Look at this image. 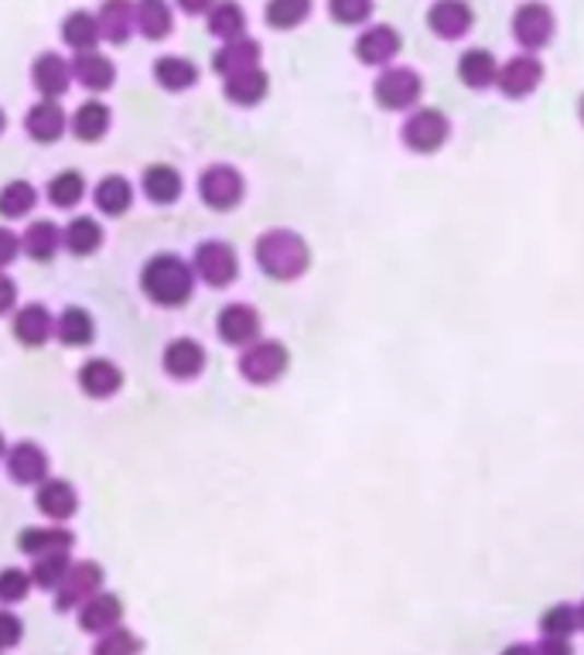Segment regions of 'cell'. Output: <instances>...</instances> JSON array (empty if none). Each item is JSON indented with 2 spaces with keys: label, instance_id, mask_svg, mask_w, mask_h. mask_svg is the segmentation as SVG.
Listing matches in <instances>:
<instances>
[{
  "label": "cell",
  "instance_id": "f6af8a7d",
  "mask_svg": "<svg viewBox=\"0 0 584 655\" xmlns=\"http://www.w3.org/2000/svg\"><path fill=\"white\" fill-rule=\"evenodd\" d=\"M32 590V574L21 571V566H8V571H0V601L4 605H17L27 597Z\"/></svg>",
  "mask_w": 584,
  "mask_h": 655
},
{
  "label": "cell",
  "instance_id": "8fae6325",
  "mask_svg": "<svg viewBox=\"0 0 584 655\" xmlns=\"http://www.w3.org/2000/svg\"><path fill=\"white\" fill-rule=\"evenodd\" d=\"M476 24V11L468 8V0H434L428 8V27L441 42H458L471 32Z\"/></svg>",
  "mask_w": 584,
  "mask_h": 655
},
{
  "label": "cell",
  "instance_id": "cb8c5ba5",
  "mask_svg": "<svg viewBox=\"0 0 584 655\" xmlns=\"http://www.w3.org/2000/svg\"><path fill=\"white\" fill-rule=\"evenodd\" d=\"M133 27L148 42L168 38L172 27H175V14L168 8V0H137V4H133Z\"/></svg>",
  "mask_w": 584,
  "mask_h": 655
},
{
  "label": "cell",
  "instance_id": "db71d44e",
  "mask_svg": "<svg viewBox=\"0 0 584 655\" xmlns=\"http://www.w3.org/2000/svg\"><path fill=\"white\" fill-rule=\"evenodd\" d=\"M4 127H8V117H4V109H0V133H4Z\"/></svg>",
  "mask_w": 584,
  "mask_h": 655
},
{
  "label": "cell",
  "instance_id": "74e56055",
  "mask_svg": "<svg viewBox=\"0 0 584 655\" xmlns=\"http://www.w3.org/2000/svg\"><path fill=\"white\" fill-rule=\"evenodd\" d=\"M86 195V182H82L79 171H59L51 182H48V202L55 209H75Z\"/></svg>",
  "mask_w": 584,
  "mask_h": 655
},
{
  "label": "cell",
  "instance_id": "603a6c76",
  "mask_svg": "<svg viewBox=\"0 0 584 655\" xmlns=\"http://www.w3.org/2000/svg\"><path fill=\"white\" fill-rule=\"evenodd\" d=\"M257 66H260V42L257 38H246V35L226 42V45H222L212 55V69L219 75H236L243 69H257Z\"/></svg>",
  "mask_w": 584,
  "mask_h": 655
},
{
  "label": "cell",
  "instance_id": "1f68e13d",
  "mask_svg": "<svg viewBox=\"0 0 584 655\" xmlns=\"http://www.w3.org/2000/svg\"><path fill=\"white\" fill-rule=\"evenodd\" d=\"M55 335H59L62 346L82 349L96 338V321L86 307H66L59 315V321H55Z\"/></svg>",
  "mask_w": 584,
  "mask_h": 655
},
{
  "label": "cell",
  "instance_id": "9a60e30c",
  "mask_svg": "<svg viewBox=\"0 0 584 655\" xmlns=\"http://www.w3.org/2000/svg\"><path fill=\"white\" fill-rule=\"evenodd\" d=\"M66 127L69 120L59 100H42L24 113V130L32 140H38V144H55V140L66 133Z\"/></svg>",
  "mask_w": 584,
  "mask_h": 655
},
{
  "label": "cell",
  "instance_id": "d6986e66",
  "mask_svg": "<svg viewBox=\"0 0 584 655\" xmlns=\"http://www.w3.org/2000/svg\"><path fill=\"white\" fill-rule=\"evenodd\" d=\"M164 373L175 379H195L206 369V349L195 338H175L168 341V349L161 355Z\"/></svg>",
  "mask_w": 584,
  "mask_h": 655
},
{
  "label": "cell",
  "instance_id": "7a4b0ae2",
  "mask_svg": "<svg viewBox=\"0 0 584 655\" xmlns=\"http://www.w3.org/2000/svg\"><path fill=\"white\" fill-rule=\"evenodd\" d=\"M141 291L157 307H182L195 291V270L175 253H157L141 270Z\"/></svg>",
  "mask_w": 584,
  "mask_h": 655
},
{
  "label": "cell",
  "instance_id": "277c9868",
  "mask_svg": "<svg viewBox=\"0 0 584 655\" xmlns=\"http://www.w3.org/2000/svg\"><path fill=\"white\" fill-rule=\"evenodd\" d=\"M421 93H424V79L410 66H386L373 82V100L389 113L413 109L421 103Z\"/></svg>",
  "mask_w": 584,
  "mask_h": 655
},
{
  "label": "cell",
  "instance_id": "e0dca14e",
  "mask_svg": "<svg viewBox=\"0 0 584 655\" xmlns=\"http://www.w3.org/2000/svg\"><path fill=\"white\" fill-rule=\"evenodd\" d=\"M124 618V605L117 594H93L86 605L79 608V629L90 635H103L109 629H117Z\"/></svg>",
  "mask_w": 584,
  "mask_h": 655
},
{
  "label": "cell",
  "instance_id": "ffe728a7",
  "mask_svg": "<svg viewBox=\"0 0 584 655\" xmlns=\"http://www.w3.org/2000/svg\"><path fill=\"white\" fill-rule=\"evenodd\" d=\"M72 79L86 85L90 93H106L109 85L117 82V66L109 62L106 55H100L96 48L75 51V59H72Z\"/></svg>",
  "mask_w": 584,
  "mask_h": 655
},
{
  "label": "cell",
  "instance_id": "681fc988",
  "mask_svg": "<svg viewBox=\"0 0 584 655\" xmlns=\"http://www.w3.org/2000/svg\"><path fill=\"white\" fill-rule=\"evenodd\" d=\"M14 304H17V283L8 273H0V315H8Z\"/></svg>",
  "mask_w": 584,
  "mask_h": 655
},
{
  "label": "cell",
  "instance_id": "44dd1931",
  "mask_svg": "<svg viewBox=\"0 0 584 655\" xmlns=\"http://www.w3.org/2000/svg\"><path fill=\"white\" fill-rule=\"evenodd\" d=\"M11 328H14V338L21 341V346L42 349L45 341L55 335V318L48 315L45 304H27V307H21L17 315H14Z\"/></svg>",
  "mask_w": 584,
  "mask_h": 655
},
{
  "label": "cell",
  "instance_id": "7c38bea8",
  "mask_svg": "<svg viewBox=\"0 0 584 655\" xmlns=\"http://www.w3.org/2000/svg\"><path fill=\"white\" fill-rule=\"evenodd\" d=\"M400 48H404V38H400L397 27L373 24V27H366V32L355 38V59L363 62V66L386 69L400 55Z\"/></svg>",
  "mask_w": 584,
  "mask_h": 655
},
{
  "label": "cell",
  "instance_id": "bcb514c9",
  "mask_svg": "<svg viewBox=\"0 0 584 655\" xmlns=\"http://www.w3.org/2000/svg\"><path fill=\"white\" fill-rule=\"evenodd\" d=\"M24 635V621L14 611H0V652L14 648Z\"/></svg>",
  "mask_w": 584,
  "mask_h": 655
},
{
  "label": "cell",
  "instance_id": "60d3db41",
  "mask_svg": "<svg viewBox=\"0 0 584 655\" xmlns=\"http://www.w3.org/2000/svg\"><path fill=\"white\" fill-rule=\"evenodd\" d=\"M69 550H51V553H42L35 557V566H32V584L45 587V590H55L59 581L66 577L69 571Z\"/></svg>",
  "mask_w": 584,
  "mask_h": 655
},
{
  "label": "cell",
  "instance_id": "ac0fdd59",
  "mask_svg": "<svg viewBox=\"0 0 584 655\" xmlns=\"http://www.w3.org/2000/svg\"><path fill=\"white\" fill-rule=\"evenodd\" d=\"M32 82H35V90L42 93V100H59V96L69 93V85H72V66L62 62L59 55L45 51V55H38L35 66H32Z\"/></svg>",
  "mask_w": 584,
  "mask_h": 655
},
{
  "label": "cell",
  "instance_id": "9c48e42d",
  "mask_svg": "<svg viewBox=\"0 0 584 655\" xmlns=\"http://www.w3.org/2000/svg\"><path fill=\"white\" fill-rule=\"evenodd\" d=\"M195 277H202L209 288H230V283L240 277V256L230 243L222 239H206L195 249V264H191Z\"/></svg>",
  "mask_w": 584,
  "mask_h": 655
},
{
  "label": "cell",
  "instance_id": "d6a6232c",
  "mask_svg": "<svg viewBox=\"0 0 584 655\" xmlns=\"http://www.w3.org/2000/svg\"><path fill=\"white\" fill-rule=\"evenodd\" d=\"M93 198H96V209H100L103 215L117 219V215L130 212V206H133V185H130L124 175H106V178L96 185Z\"/></svg>",
  "mask_w": 584,
  "mask_h": 655
},
{
  "label": "cell",
  "instance_id": "836d02e7",
  "mask_svg": "<svg viewBox=\"0 0 584 655\" xmlns=\"http://www.w3.org/2000/svg\"><path fill=\"white\" fill-rule=\"evenodd\" d=\"M206 27H209V35L233 42V38L246 35V14L236 0H215V8L206 14Z\"/></svg>",
  "mask_w": 584,
  "mask_h": 655
},
{
  "label": "cell",
  "instance_id": "4316f807",
  "mask_svg": "<svg viewBox=\"0 0 584 655\" xmlns=\"http://www.w3.org/2000/svg\"><path fill=\"white\" fill-rule=\"evenodd\" d=\"M226 100L236 103V106H257L264 103L267 90H270V75L257 66V69H243L236 75H226Z\"/></svg>",
  "mask_w": 584,
  "mask_h": 655
},
{
  "label": "cell",
  "instance_id": "ab89813d",
  "mask_svg": "<svg viewBox=\"0 0 584 655\" xmlns=\"http://www.w3.org/2000/svg\"><path fill=\"white\" fill-rule=\"evenodd\" d=\"M38 195L32 188V182H8L4 188H0V215L4 219H21L35 209Z\"/></svg>",
  "mask_w": 584,
  "mask_h": 655
},
{
  "label": "cell",
  "instance_id": "f35d334b",
  "mask_svg": "<svg viewBox=\"0 0 584 655\" xmlns=\"http://www.w3.org/2000/svg\"><path fill=\"white\" fill-rule=\"evenodd\" d=\"M312 14V0H267V24L277 27V32H291L301 21H308Z\"/></svg>",
  "mask_w": 584,
  "mask_h": 655
},
{
  "label": "cell",
  "instance_id": "4fadbf2b",
  "mask_svg": "<svg viewBox=\"0 0 584 655\" xmlns=\"http://www.w3.org/2000/svg\"><path fill=\"white\" fill-rule=\"evenodd\" d=\"M260 328L264 321L257 315V307L249 304H226L215 318V331L226 346H249V341L260 338Z\"/></svg>",
  "mask_w": 584,
  "mask_h": 655
},
{
  "label": "cell",
  "instance_id": "3957f363",
  "mask_svg": "<svg viewBox=\"0 0 584 655\" xmlns=\"http://www.w3.org/2000/svg\"><path fill=\"white\" fill-rule=\"evenodd\" d=\"M448 137H452V124L434 106L413 109L410 117L404 120V127H400L404 148L413 151V154H437L444 144H448Z\"/></svg>",
  "mask_w": 584,
  "mask_h": 655
},
{
  "label": "cell",
  "instance_id": "83f0119b",
  "mask_svg": "<svg viewBox=\"0 0 584 655\" xmlns=\"http://www.w3.org/2000/svg\"><path fill=\"white\" fill-rule=\"evenodd\" d=\"M141 188L154 206H175L185 185H182V175L172 164H151L141 178Z\"/></svg>",
  "mask_w": 584,
  "mask_h": 655
},
{
  "label": "cell",
  "instance_id": "2e32d148",
  "mask_svg": "<svg viewBox=\"0 0 584 655\" xmlns=\"http://www.w3.org/2000/svg\"><path fill=\"white\" fill-rule=\"evenodd\" d=\"M35 502H38L42 516H48L51 523H66L79 508V495L72 489V481H66V478H45L38 486Z\"/></svg>",
  "mask_w": 584,
  "mask_h": 655
},
{
  "label": "cell",
  "instance_id": "f546056e",
  "mask_svg": "<svg viewBox=\"0 0 584 655\" xmlns=\"http://www.w3.org/2000/svg\"><path fill=\"white\" fill-rule=\"evenodd\" d=\"M59 246H62V230L48 219H35L21 236V249L38 264H48L51 256L59 253Z\"/></svg>",
  "mask_w": 584,
  "mask_h": 655
},
{
  "label": "cell",
  "instance_id": "816d5d0a",
  "mask_svg": "<svg viewBox=\"0 0 584 655\" xmlns=\"http://www.w3.org/2000/svg\"><path fill=\"white\" fill-rule=\"evenodd\" d=\"M503 655H537V652H534V645H510V648H503Z\"/></svg>",
  "mask_w": 584,
  "mask_h": 655
},
{
  "label": "cell",
  "instance_id": "b9f144b4",
  "mask_svg": "<svg viewBox=\"0 0 584 655\" xmlns=\"http://www.w3.org/2000/svg\"><path fill=\"white\" fill-rule=\"evenodd\" d=\"M540 632L553 635V639H571L574 632H581V621H577V608L571 605H553L544 611L540 618Z\"/></svg>",
  "mask_w": 584,
  "mask_h": 655
},
{
  "label": "cell",
  "instance_id": "30bf717a",
  "mask_svg": "<svg viewBox=\"0 0 584 655\" xmlns=\"http://www.w3.org/2000/svg\"><path fill=\"white\" fill-rule=\"evenodd\" d=\"M540 82H544V62L534 51H526V55H513L506 66H499L495 90L506 100H526L540 90Z\"/></svg>",
  "mask_w": 584,
  "mask_h": 655
},
{
  "label": "cell",
  "instance_id": "c3c4849f",
  "mask_svg": "<svg viewBox=\"0 0 584 655\" xmlns=\"http://www.w3.org/2000/svg\"><path fill=\"white\" fill-rule=\"evenodd\" d=\"M534 652H537V655H574L571 639H553V635H544V642H540Z\"/></svg>",
  "mask_w": 584,
  "mask_h": 655
},
{
  "label": "cell",
  "instance_id": "8992f818",
  "mask_svg": "<svg viewBox=\"0 0 584 655\" xmlns=\"http://www.w3.org/2000/svg\"><path fill=\"white\" fill-rule=\"evenodd\" d=\"M558 35V17L544 0H526L513 11V38L523 51H544Z\"/></svg>",
  "mask_w": 584,
  "mask_h": 655
},
{
  "label": "cell",
  "instance_id": "4dcf8cb0",
  "mask_svg": "<svg viewBox=\"0 0 584 655\" xmlns=\"http://www.w3.org/2000/svg\"><path fill=\"white\" fill-rule=\"evenodd\" d=\"M151 72H154V82L168 93H182L188 85L199 82V66L182 59V55H161Z\"/></svg>",
  "mask_w": 584,
  "mask_h": 655
},
{
  "label": "cell",
  "instance_id": "f1b7e54d",
  "mask_svg": "<svg viewBox=\"0 0 584 655\" xmlns=\"http://www.w3.org/2000/svg\"><path fill=\"white\" fill-rule=\"evenodd\" d=\"M100 21V35L114 45H124L137 27H133V4L130 0H103V8L96 14Z\"/></svg>",
  "mask_w": 584,
  "mask_h": 655
},
{
  "label": "cell",
  "instance_id": "7dc6e473",
  "mask_svg": "<svg viewBox=\"0 0 584 655\" xmlns=\"http://www.w3.org/2000/svg\"><path fill=\"white\" fill-rule=\"evenodd\" d=\"M17 253H21V236L11 233L8 225H0V270L11 267L17 260Z\"/></svg>",
  "mask_w": 584,
  "mask_h": 655
},
{
  "label": "cell",
  "instance_id": "f5cc1de1",
  "mask_svg": "<svg viewBox=\"0 0 584 655\" xmlns=\"http://www.w3.org/2000/svg\"><path fill=\"white\" fill-rule=\"evenodd\" d=\"M577 120H581V127H584V96L577 100Z\"/></svg>",
  "mask_w": 584,
  "mask_h": 655
},
{
  "label": "cell",
  "instance_id": "7402d4cb",
  "mask_svg": "<svg viewBox=\"0 0 584 655\" xmlns=\"http://www.w3.org/2000/svg\"><path fill=\"white\" fill-rule=\"evenodd\" d=\"M79 386L86 396H93V400H106V396H114L124 386V373L120 365L109 359H90L79 369Z\"/></svg>",
  "mask_w": 584,
  "mask_h": 655
},
{
  "label": "cell",
  "instance_id": "5b68a950",
  "mask_svg": "<svg viewBox=\"0 0 584 655\" xmlns=\"http://www.w3.org/2000/svg\"><path fill=\"white\" fill-rule=\"evenodd\" d=\"M291 365V352L281 341H249L240 355V376L254 386H270L277 383Z\"/></svg>",
  "mask_w": 584,
  "mask_h": 655
},
{
  "label": "cell",
  "instance_id": "8d00e7d4",
  "mask_svg": "<svg viewBox=\"0 0 584 655\" xmlns=\"http://www.w3.org/2000/svg\"><path fill=\"white\" fill-rule=\"evenodd\" d=\"M100 38H103V35H100V21H96V14H90V11H72V14L62 21V42H66L69 48H75V51L96 48Z\"/></svg>",
  "mask_w": 584,
  "mask_h": 655
},
{
  "label": "cell",
  "instance_id": "7bdbcfd3",
  "mask_svg": "<svg viewBox=\"0 0 584 655\" xmlns=\"http://www.w3.org/2000/svg\"><path fill=\"white\" fill-rule=\"evenodd\" d=\"M141 639H137L130 629H124V624H117V629H109L100 635L93 655H141Z\"/></svg>",
  "mask_w": 584,
  "mask_h": 655
},
{
  "label": "cell",
  "instance_id": "f907efd6",
  "mask_svg": "<svg viewBox=\"0 0 584 655\" xmlns=\"http://www.w3.org/2000/svg\"><path fill=\"white\" fill-rule=\"evenodd\" d=\"M175 4L185 11V14H209L215 8V0H175Z\"/></svg>",
  "mask_w": 584,
  "mask_h": 655
},
{
  "label": "cell",
  "instance_id": "e575fe53",
  "mask_svg": "<svg viewBox=\"0 0 584 655\" xmlns=\"http://www.w3.org/2000/svg\"><path fill=\"white\" fill-rule=\"evenodd\" d=\"M69 127H72V133H75L79 140H86V144H96V140H103V133L109 130V106H103L100 100L82 103V106L72 113Z\"/></svg>",
  "mask_w": 584,
  "mask_h": 655
},
{
  "label": "cell",
  "instance_id": "ba28073f",
  "mask_svg": "<svg viewBox=\"0 0 584 655\" xmlns=\"http://www.w3.org/2000/svg\"><path fill=\"white\" fill-rule=\"evenodd\" d=\"M103 587V566L96 560H79L69 563L66 577L55 587V608L59 611H75L90 601L93 594H100Z\"/></svg>",
  "mask_w": 584,
  "mask_h": 655
},
{
  "label": "cell",
  "instance_id": "11a10c76",
  "mask_svg": "<svg viewBox=\"0 0 584 655\" xmlns=\"http://www.w3.org/2000/svg\"><path fill=\"white\" fill-rule=\"evenodd\" d=\"M577 621H581V632H584V605L577 608Z\"/></svg>",
  "mask_w": 584,
  "mask_h": 655
},
{
  "label": "cell",
  "instance_id": "52a82bcc",
  "mask_svg": "<svg viewBox=\"0 0 584 655\" xmlns=\"http://www.w3.org/2000/svg\"><path fill=\"white\" fill-rule=\"evenodd\" d=\"M246 195V182L236 167L230 164H212L199 178V198L212 212H233Z\"/></svg>",
  "mask_w": 584,
  "mask_h": 655
},
{
  "label": "cell",
  "instance_id": "9f6ffc18",
  "mask_svg": "<svg viewBox=\"0 0 584 655\" xmlns=\"http://www.w3.org/2000/svg\"><path fill=\"white\" fill-rule=\"evenodd\" d=\"M0 458H4V434H0Z\"/></svg>",
  "mask_w": 584,
  "mask_h": 655
},
{
  "label": "cell",
  "instance_id": "d590c367",
  "mask_svg": "<svg viewBox=\"0 0 584 655\" xmlns=\"http://www.w3.org/2000/svg\"><path fill=\"white\" fill-rule=\"evenodd\" d=\"M62 246L72 253V256H93L100 246H103V225L90 215H79L66 225L62 233Z\"/></svg>",
  "mask_w": 584,
  "mask_h": 655
},
{
  "label": "cell",
  "instance_id": "5bb4252c",
  "mask_svg": "<svg viewBox=\"0 0 584 655\" xmlns=\"http://www.w3.org/2000/svg\"><path fill=\"white\" fill-rule=\"evenodd\" d=\"M4 468L17 486H42L48 478V454L35 441H21L8 451Z\"/></svg>",
  "mask_w": 584,
  "mask_h": 655
},
{
  "label": "cell",
  "instance_id": "484cf974",
  "mask_svg": "<svg viewBox=\"0 0 584 655\" xmlns=\"http://www.w3.org/2000/svg\"><path fill=\"white\" fill-rule=\"evenodd\" d=\"M495 75H499V62L495 55L489 48H468L462 51L458 59V79L468 85V90H489V85H495Z\"/></svg>",
  "mask_w": 584,
  "mask_h": 655
},
{
  "label": "cell",
  "instance_id": "d4e9b609",
  "mask_svg": "<svg viewBox=\"0 0 584 655\" xmlns=\"http://www.w3.org/2000/svg\"><path fill=\"white\" fill-rule=\"evenodd\" d=\"M75 543V533L51 523V526H27L21 536H17V550L21 553H32V557H42V553H51V550H72Z\"/></svg>",
  "mask_w": 584,
  "mask_h": 655
},
{
  "label": "cell",
  "instance_id": "ee69618b",
  "mask_svg": "<svg viewBox=\"0 0 584 655\" xmlns=\"http://www.w3.org/2000/svg\"><path fill=\"white\" fill-rule=\"evenodd\" d=\"M328 14L336 24L359 27L373 17V0H328Z\"/></svg>",
  "mask_w": 584,
  "mask_h": 655
},
{
  "label": "cell",
  "instance_id": "6da1fadb",
  "mask_svg": "<svg viewBox=\"0 0 584 655\" xmlns=\"http://www.w3.org/2000/svg\"><path fill=\"white\" fill-rule=\"evenodd\" d=\"M254 256H257V267L270 280H281V283L297 280L312 267V249L304 243V236H297L294 230H267L257 239Z\"/></svg>",
  "mask_w": 584,
  "mask_h": 655
}]
</instances>
